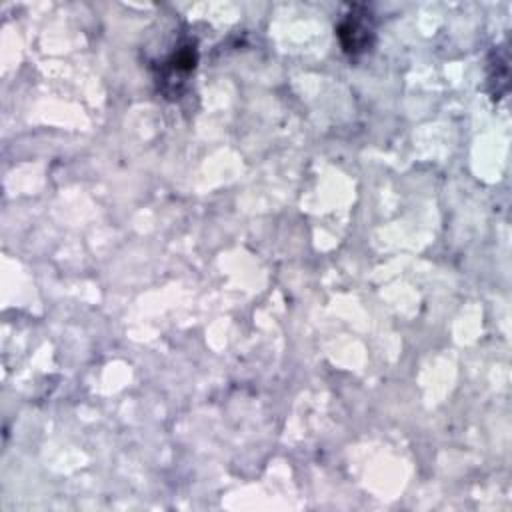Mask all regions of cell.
Segmentation results:
<instances>
[{"mask_svg": "<svg viewBox=\"0 0 512 512\" xmlns=\"http://www.w3.org/2000/svg\"><path fill=\"white\" fill-rule=\"evenodd\" d=\"M338 40L342 44V50L348 56H360L368 52L376 38V26H374V14L364 4H352L342 14L338 26H336Z\"/></svg>", "mask_w": 512, "mask_h": 512, "instance_id": "obj_1", "label": "cell"}, {"mask_svg": "<svg viewBox=\"0 0 512 512\" xmlns=\"http://www.w3.org/2000/svg\"><path fill=\"white\" fill-rule=\"evenodd\" d=\"M196 46L192 40H184L180 42L174 52L160 64L158 68V84L162 88V92L170 98H174L176 94H180L182 86L186 84L188 76L192 74L194 66H196Z\"/></svg>", "mask_w": 512, "mask_h": 512, "instance_id": "obj_2", "label": "cell"}]
</instances>
